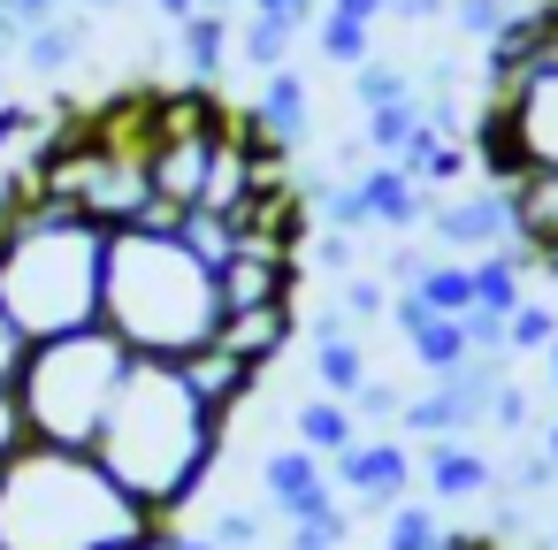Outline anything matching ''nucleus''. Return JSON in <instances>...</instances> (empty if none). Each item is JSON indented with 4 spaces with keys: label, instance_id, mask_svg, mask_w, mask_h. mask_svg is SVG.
Here are the masks:
<instances>
[{
    "label": "nucleus",
    "instance_id": "f257e3e1",
    "mask_svg": "<svg viewBox=\"0 0 558 550\" xmlns=\"http://www.w3.org/2000/svg\"><path fill=\"white\" fill-rule=\"evenodd\" d=\"M222 443H230V413L199 398L184 359H131V375L108 405V428L93 436V459L154 520L177 527V512H192V497L222 466Z\"/></svg>",
    "mask_w": 558,
    "mask_h": 550
},
{
    "label": "nucleus",
    "instance_id": "f03ea898",
    "mask_svg": "<svg viewBox=\"0 0 558 550\" xmlns=\"http://www.w3.org/2000/svg\"><path fill=\"white\" fill-rule=\"evenodd\" d=\"M222 268L184 237V222L146 215L108 230L100 329L131 344V359H192L222 337Z\"/></svg>",
    "mask_w": 558,
    "mask_h": 550
},
{
    "label": "nucleus",
    "instance_id": "7ed1b4c3",
    "mask_svg": "<svg viewBox=\"0 0 558 550\" xmlns=\"http://www.w3.org/2000/svg\"><path fill=\"white\" fill-rule=\"evenodd\" d=\"M154 520L93 451L24 443L0 466V550H161Z\"/></svg>",
    "mask_w": 558,
    "mask_h": 550
},
{
    "label": "nucleus",
    "instance_id": "20e7f679",
    "mask_svg": "<svg viewBox=\"0 0 558 550\" xmlns=\"http://www.w3.org/2000/svg\"><path fill=\"white\" fill-rule=\"evenodd\" d=\"M100 276H108V230L39 199L16 176V199L0 215V314L24 344L70 337L100 321Z\"/></svg>",
    "mask_w": 558,
    "mask_h": 550
},
{
    "label": "nucleus",
    "instance_id": "39448f33",
    "mask_svg": "<svg viewBox=\"0 0 558 550\" xmlns=\"http://www.w3.org/2000/svg\"><path fill=\"white\" fill-rule=\"evenodd\" d=\"M131 375V344L116 329H70V337H39L24 344L9 390L24 413L32 443H62V451H93V436L108 428V405Z\"/></svg>",
    "mask_w": 558,
    "mask_h": 550
},
{
    "label": "nucleus",
    "instance_id": "423d86ee",
    "mask_svg": "<svg viewBox=\"0 0 558 550\" xmlns=\"http://www.w3.org/2000/svg\"><path fill=\"white\" fill-rule=\"evenodd\" d=\"M474 154H482V169L497 184H512L527 169H558V24L543 32V47L527 62L489 77V108L474 123Z\"/></svg>",
    "mask_w": 558,
    "mask_h": 550
},
{
    "label": "nucleus",
    "instance_id": "0eeeda50",
    "mask_svg": "<svg viewBox=\"0 0 558 550\" xmlns=\"http://www.w3.org/2000/svg\"><path fill=\"white\" fill-rule=\"evenodd\" d=\"M428 230H436V245H444L451 260H482V253L520 245V230H512V192H505V184L436 199V207H428Z\"/></svg>",
    "mask_w": 558,
    "mask_h": 550
},
{
    "label": "nucleus",
    "instance_id": "6e6552de",
    "mask_svg": "<svg viewBox=\"0 0 558 550\" xmlns=\"http://www.w3.org/2000/svg\"><path fill=\"white\" fill-rule=\"evenodd\" d=\"M329 481L344 489L352 512H398L413 497V451L398 436H360L344 459H329Z\"/></svg>",
    "mask_w": 558,
    "mask_h": 550
},
{
    "label": "nucleus",
    "instance_id": "1a4fd4ad",
    "mask_svg": "<svg viewBox=\"0 0 558 550\" xmlns=\"http://www.w3.org/2000/svg\"><path fill=\"white\" fill-rule=\"evenodd\" d=\"M245 131H253L268 154H291V146H306V131H314V93H306V77H299L291 62L260 77V100L245 108Z\"/></svg>",
    "mask_w": 558,
    "mask_h": 550
},
{
    "label": "nucleus",
    "instance_id": "9d476101",
    "mask_svg": "<svg viewBox=\"0 0 558 550\" xmlns=\"http://www.w3.org/2000/svg\"><path fill=\"white\" fill-rule=\"evenodd\" d=\"M352 192H360V222L367 230H413V222H428V184H413L398 161H375V169H360L352 176Z\"/></svg>",
    "mask_w": 558,
    "mask_h": 550
},
{
    "label": "nucleus",
    "instance_id": "9b49d317",
    "mask_svg": "<svg viewBox=\"0 0 558 550\" xmlns=\"http://www.w3.org/2000/svg\"><path fill=\"white\" fill-rule=\"evenodd\" d=\"M421 481H428L436 504H466V497H489V489H497V466H489V451H474L466 436H436L428 459H421Z\"/></svg>",
    "mask_w": 558,
    "mask_h": 550
},
{
    "label": "nucleus",
    "instance_id": "f8f14e48",
    "mask_svg": "<svg viewBox=\"0 0 558 550\" xmlns=\"http://www.w3.org/2000/svg\"><path fill=\"white\" fill-rule=\"evenodd\" d=\"M291 337H299V306L291 298H276V306H245V314H222V337L215 344H230L238 359H253L260 375L291 352Z\"/></svg>",
    "mask_w": 558,
    "mask_h": 550
},
{
    "label": "nucleus",
    "instance_id": "ddd939ff",
    "mask_svg": "<svg viewBox=\"0 0 558 550\" xmlns=\"http://www.w3.org/2000/svg\"><path fill=\"white\" fill-rule=\"evenodd\" d=\"M360 436H367V428H360V413H352L344 398H322V390H314V398L291 413V443H306L314 459H344Z\"/></svg>",
    "mask_w": 558,
    "mask_h": 550
},
{
    "label": "nucleus",
    "instance_id": "4468645a",
    "mask_svg": "<svg viewBox=\"0 0 558 550\" xmlns=\"http://www.w3.org/2000/svg\"><path fill=\"white\" fill-rule=\"evenodd\" d=\"M184 375H192V382H199V398H207V405H222V413H238V405L260 390V367H253V359H238L230 344L192 352V359H184Z\"/></svg>",
    "mask_w": 558,
    "mask_h": 550
},
{
    "label": "nucleus",
    "instance_id": "2eb2a0df",
    "mask_svg": "<svg viewBox=\"0 0 558 550\" xmlns=\"http://www.w3.org/2000/svg\"><path fill=\"white\" fill-rule=\"evenodd\" d=\"M177 54H184L192 85H215V77H222V62H230V16L199 9L192 24H177Z\"/></svg>",
    "mask_w": 558,
    "mask_h": 550
},
{
    "label": "nucleus",
    "instance_id": "dca6fc26",
    "mask_svg": "<svg viewBox=\"0 0 558 550\" xmlns=\"http://www.w3.org/2000/svg\"><path fill=\"white\" fill-rule=\"evenodd\" d=\"M314 382H322V398H360L367 390V352H360V337L344 329V337H314Z\"/></svg>",
    "mask_w": 558,
    "mask_h": 550
},
{
    "label": "nucleus",
    "instance_id": "f3484780",
    "mask_svg": "<svg viewBox=\"0 0 558 550\" xmlns=\"http://www.w3.org/2000/svg\"><path fill=\"white\" fill-rule=\"evenodd\" d=\"M405 291L436 314H474V260H428Z\"/></svg>",
    "mask_w": 558,
    "mask_h": 550
},
{
    "label": "nucleus",
    "instance_id": "a211bd4d",
    "mask_svg": "<svg viewBox=\"0 0 558 550\" xmlns=\"http://www.w3.org/2000/svg\"><path fill=\"white\" fill-rule=\"evenodd\" d=\"M451 527H444V512L436 504H421V497H405L398 512H383V550H436Z\"/></svg>",
    "mask_w": 558,
    "mask_h": 550
},
{
    "label": "nucleus",
    "instance_id": "6ab92c4d",
    "mask_svg": "<svg viewBox=\"0 0 558 550\" xmlns=\"http://www.w3.org/2000/svg\"><path fill=\"white\" fill-rule=\"evenodd\" d=\"M421 85H413V70H398V62H360L352 70V100H360V115L367 108H398V100H413Z\"/></svg>",
    "mask_w": 558,
    "mask_h": 550
},
{
    "label": "nucleus",
    "instance_id": "aec40b11",
    "mask_svg": "<svg viewBox=\"0 0 558 550\" xmlns=\"http://www.w3.org/2000/svg\"><path fill=\"white\" fill-rule=\"evenodd\" d=\"M505 344H512V352H550V344H558V306L520 298V306H512V321H505Z\"/></svg>",
    "mask_w": 558,
    "mask_h": 550
},
{
    "label": "nucleus",
    "instance_id": "412c9836",
    "mask_svg": "<svg viewBox=\"0 0 558 550\" xmlns=\"http://www.w3.org/2000/svg\"><path fill=\"white\" fill-rule=\"evenodd\" d=\"M222 550H260V535H268V512H215V527H207Z\"/></svg>",
    "mask_w": 558,
    "mask_h": 550
},
{
    "label": "nucleus",
    "instance_id": "4be33fe9",
    "mask_svg": "<svg viewBox=\"0 0 558 550\" xmlns=\"http://www.w3.org/2000/svg\"><path fill=\"white\" fill-rule=\"evenodd\" d=\"M337 306H344L352 321H375V314H390V291H383L375 276H344V291H337Z\"/></svg>",
    "mask_w": 558,
    "mask_h": 550
},
{
    "label": "nucleus",
    "instance_id": "5701e85b",
    "mask_svg": "<svg viewBox=\"0 0 558 550\" xmlns=\"http://www.w3.org/2000/svg\"><path fill=\"white\" fill-rule=\"evenodd\" d=\"M0 16H9L16 32H39V24H54V16H70V0H0Z\"/></svg>",
    "mask_w": 558,
    "mask_h": 550
},
{
    "label": "nucleus",
    "instance_id": "b1692460",
    "mask_svg": "<svg viewBox=\"0 0 558 550\" xmlns=\"http://www.w3.org/2000/svg\"><path fill=\"white\" fill-rule=\"evenodd\" d=\"M352 413H360V420H398V413H405V398H398L390 382H375V375H367V390L352 398Z\"/></svg>",
    "mask_w": 558,
    "mask_h": 550
},
{
    "label": "nucleus",
    "instance_id": "393cba45",
    "mask_svg": "<svg viewBox=\"0 0 558 550\" xmlns=\"http://www.w3.org/2000/svg\"><path fill=\"white\" fill-rule=\"evenodd\" d=\"M32 436H24V413H16V390L9 382H0V466H9L16 451H24Z\"/></svg>",
    "mask_w": 558,
    "mask_h": 550
},
{
    "label": "nucleus",
    "instance_id": "a878e982",
    "mask_svg": "<svg viewBox=\"0 0 558 550\" xmlns=\"http://www.w3.org/2000/svg\"><path fill=\"white\" fill-rule=\"evenodd\" d=\"M489 428H527V390H520V382H497V398H489Z\"/></svg>",
    "mask_w": 558,
    "mask_h": 550
},
{
    "label": "nucleus",
    "instance_id": "bb28decb",
    "mask_svg": "<svg viewBox=\"0 0 558 550\" xmlns=\"http://www.w3.org/2000/svg\"><path fill=\"white\" fill-rule=\"evenodd\" d=\"M16 359H24V337L9 329V314H0V382H9V375H16Z\"/></svg>",
    "mask_w": 558,
    "mask_h": 550
},
{
    "label": "nucleus",
    "instance_id": "cd10ccee",
    "mask_svg": "<svg viewBox=\"0 0 558 550\" xmlns=\"http://www.w3.org/2000/svg\"><path fill=\"white\" fill-rule=\"evenodd\" d=\"M146 9H154V16L177 32V24H192V16H199V0H146Z\"/></svg>",
    "mask_w": 558,
    "mask_h": 550
},
{
    "label": "nucleus",
    "instance_id": "c85d7f7f",
    "mask_svg": "<svg viewBox=\"0 0 558 550\" xmlns=\"http://www.w3.org/2000/svg\"><path fill=\"white\" fill-rule=\"evenodd\" d=\"M436 550H512V542H497V535H444Z\"/></svg>",
    "mask_w": 558,
    "mask_h": 550
},
{
    "label": "nucleus",
    "instance_id": "c756f323",
    "mask_svg": "<svg viewBox=\"0 0 558 550\" xmlns=\"http://www.w3.org/2000/svg\"><path fill=\"white\" fill-rule=\"evenodd\" d=\"M161 550H222V542H215V535H177V527H169V542H161Z\"/></svg>",
    "mask_w": 558,
    "mask_h": 550
},
{
    "label": "nucleus",
    "instance_id": "7c9ffc66",
    "mask_svg": "<svg viewBox=\"0 0 558 550\" xmlns=\"http://www.w3.org/2000/svg\"><path fill=\"white\" fill-rule=\"evenodd\" d=\"M70 9H85V16H108V9H131V0H70Z\"/></svg>",
    "mask_w": 558,
    "mask_h": 550
},
{
    "label": "nucleus",
    "instance_id": "2f4dec72",
    "mask_svg": "<svg viewBox=\"0 0 558 550\" xmlns=\"http://www.w3.org/2000/svg\"><path fill=\"white\" fill-rule=\"evenodd\" d=\"M543 451H550V466H558V420H550V428H543Z\"/></svg>",
    "mask_w": 558,
    "mask_h": 550
},
{
    "label": "nucleus",
    "instance_id": "473e14b6",
    "mask_svg": "<svg viewBox=\"0 0 558 550\" xmlns=\"http://www.w3.org/2000/svg\"><path fill=\"white\" fill-rule=\"evenodd\" d=\"M543 375H550V390H558V344H550V352H543Z\"/></svg>",
    "mask_w": 558,
    "mask_h": 550
},
{
    "label": "nucleus",
    "instance_id": "72a5a7b5",
    "mask_svg": "<svg viewBox=\"0 0 558 550\" xmlns=\"http://www.w3.org/2000/svg\"><path fill=\"white\" fill-rule=\"evenodd\" d=\"M199 9H215V16H230V9H245V0H199Z\"/></svg>",
    "mask_w": 558,
    "mask_h": 550
},
{
    "label": "nucleus",
    "instance_id": "f704fd0d",
    "mask_svg": "<svg viewBox=\"0 0 558 550\" xmlns=\"http://www.w3.org/2000/svg\"><path fill=\"white\" fill-rule=\"evenodd\" d=\"M550 550H558V535H550Z\"/></svg>",
    "mask_w": 558,
    "mask_h": 550
}]
</instances>
